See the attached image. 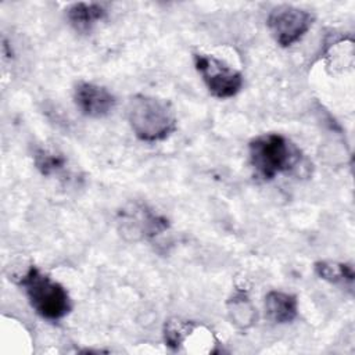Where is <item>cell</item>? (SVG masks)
<instances>
[{
    "mask_svg": "<svg viewBox=\"0 0 355 355\" xmlns=\"http://www.w3.org/2000/svg\"><path fill=\"white\" fill-rule=\"evenodd\" d=\"M193 61L208 92L216 98H230L243 87V75L222 60L202 53H194Z\"/></svg>",
    "mask_w": 355,
    "mask_h": 355,
    "instance_id": "4",
    "label": "cell"
},
{
    "mask_svg": "<svg viewBox=\"0 0 355 355\" xmlns=\"http://www.w3.org/2000/svg\"><path fill=\"white\" fill-rule=\"evenodd\" d=\"M194 329L196 323L191 320H183L179 318H172L166 320L164 324L165 344L172 349H178L189 338Z\"/></svg>",
    "mask_w": 355,
    "mask_h": 355,
    "instance_id": "10",
    "label": "cell"
},
{
    "mask_svg": "<svg viewBox=\"0 0 355 355\" xmlns=\"http://www.w3.org/2000/svg\"><path fill=\"white\" fill-rule=\"evenodd\" d=\"M73 101L78 110L90 118H103L112 112L115 96L104 86L92 82H78L73 87Z\"/></svg>",
    "mask_w": 355,
    "mask_h": 355,
    "instance_id": "7",
    "label": "cell"
},
{
    "mask_svg": "<svg viewBox=\"0 0 355 355\" xmlns=\"http://www.w3.org/2000/svg\"><path fill=\"white\" fill-rule=\"evenodd\" d=\"M316 275L330 283H348L352 284L354 282V269L348 263H337V262H327L319 261L315 263Z\"/></svg>",
    "mask_w": 355,
    "mask_h": 355,
    "instance_id": "12",
    "label": "cell"
},
{
    "mask_svg": "<svg viewBox=\"0 0 355 355\" xmlns=\"http://www.w3.org/2000/svg\"><path fill=\"white\" fill-rule=\"evenodd\" d=\"M33 162L43 176L58 175L65 169L67 165V159L61 154L43 147H37L33 151Z\"/></svg>",
    "mask_w": 355,
    "mask_h": 355,
    "instance_id": "11",
    "label": "cell"
},
{
    "mask_svg": "<svg viewBox=\"0 0 355 355\" xmlns=\"http://www.w3.org/2000/svg\"><path fill=\"white\" fill-rule=\"evenodd\" d=\"M248 158L258 178L272 180L294 171L301 161V151L280 133H263L248 143Z\"/></svg>",
    "mask_w": 355,
    "mask_h": 355,
    "instance_id": "2",
    "label": "cell"
},
{
    "mask_svg": "<svg viewBox=\"0 0 355 355\" xmlns=\"http://www.w3.org/2000/svg\"><path fill=\"white\" fill-rule=\"evenodd\" d=\"M119 230L132 240L151 239L169 229V220L146 204H129L118 214Z\"/></svg>",
    "mask_w": 355,
    "mask_h": 355,
    "instance_id": "6",
    "label": "cell"
},
{
    "mask_svg": "<svg viewBox=\"0 0 355 355\" xmlns=\"http://www.w3.org/2000/svg\"><path fill=\"white\" fill-rule=\"evenodd\" d=\"M107 10L98 3H73L67 8V18L78 32H89L98 21L104 19Z\"/></svg>",
    "mask_w": 355,
    "mask_h": 355,
    "instance_id": "9",
    "label": "cell"
},
{
    "mask_svg": "<svg viewBox=\"0 0 355 355\" xmlns=\"http://www.w3.org/2000/svg\"><path fill=\"white\" fill-rule=\"evenodd\" d=\"M313 15L294 6L275 7L266 19V26L275 42L282 47H290L297 43L311 29Z\"/></svg>",
    "mask_w": 355,
    "mask_h": 355,
    "instance_id": "5",
    "label": "cell"
},
{
    "mask_svg": "<svg viewBox=\"0 0 355 355\" xmlns=\"http://www.w3.org/2000/svg\"><path fill=\"white\" fill-rule=\"evenodd\" d=\"M265 311L272 322L290 323L298 315V300L294 294L272 290L265 295Z\"/></svg>",
    "mask_w": 355,
    "mask_h": 355,
    "instance_id": "8",
    "label": "cell"
},
{
    "mask_svg": "<svg viewBox=\"0 0 355 355\" xmlns=\"http://www.w3.org/2000/svg\"><path fill=\"white\" fill-rule=\"evenodd\" d=\"M18 284L24 288L32 309L46 320H60L72 311L67 288L33 265L19 277Z\"/></svg>",
    "mask_w": 355,
    "mask_h": 355,
    "instance_id": "3",
    "label": "cell"
},
{
    "mask_svg": "<svg viewBox=\"0 0 355 355\" xmlns=\"http://www.w3.org/2000/svg\"><path fill=\"white\" fill-rule=\"evenodd\" d=\"M126 119L135 136L147 143L162 141L178 128L171 101L150 94H135L128 100Z\"/></svg>",
    "mask_w": 355,
    "mask_h": 355,
    "instance_id": "1",
    "label": "cell"
}]
</instances>
